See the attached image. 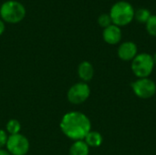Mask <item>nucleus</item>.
I'll list each match as a JSON object with an SVG mask.
<instances>
[{
    "mask_svg": "<svg viewBox=\"0 0 156 155\" xmlns=\"http://www.w3.org/2000/svg\"><path fill=\"white\" fill-rule=\"evenodd\" d=\"M5 147L11 155H26L29 151L30 143L26 136L18 133L8 136Z\"/></svg>",
    "mask_w": 156,
    "mask_h": 155,
    "instance_id": "nucleus-5",
    "label": "nucleus"
},
{
    "mask_svg": "<svg viewBox=\"0 0 156 155\" xmlns=\"http://www.w3.org/2000/svg\"><path fill=\"white\" fill-rule=\"evenodd\" d=\"M103 40L110 45H116L122 39V30L121 27L112 24L111 26L105 27L102 32Z\"/></svg>",
    "mask_w": 156,
    "mask_h": 155,
    "instance_id": "nucleus-9",
    "label": "nucleus"
},
{
    "mask_svg": "<svg viewBox=\"0 0 156 155\" xmlns=\"http://www.w3.org/2000/svg\"><path fill=\"white\" fill-rule=\"evenodd\" d=\"M27 10L25 5L16 0L5 1L0 5V18L8 24L20 23L26 16Z\"/></svg>",
    "mask_w": 156,
    "mask_h": 155,
    "instance_id": "nucleus-2",
    "label": "nucleus"
},
{
    "mask_svg": "<svg viewBox=\"0 0 156 155\" xmlns=\"http://www.w3.org/2000/svg\"><path fill=\"white\" fill-rule=\"evenodd\" d=\"M132 89L138 98L146 100L154 96L156 92V84L154 80L148 78L138 79L133 82Z\"/></svg>",
    "mask_w": 156,
    "mask_h": 155,
    "instance_id": "nucleus-7",
    "label": "nucleus"
},
{
    "mask_svg": "<svg viewBox=\"0 0 156 155\" xmlns=\"http://www.w3.org/2000/svg\"><path fill=\"white\" fill-rule=\"evenodd\" d=\"M98 24L103 28L111 26L112 24V21L110 14H101L98 17Z\"/></svg>",
    "mask_w": 156,
    "mask_h": 155,
    "instance_id": "nucleus-16",
    "label": "nucleus"
},
{
    "mask_svg": "<svg viewBox=\"0 0 156 155\" xmlns=\"http://www.w3.org/2000/svg\"><path fill=\"white\" fill-rule=\"evenodd\" d=\"M7 139H8V136H7L6 132L4 130H0V149H3L4 147H5Z\"/></svg>",
    "mask_w": 156,
    "mask_h": 155,
    "instance_id": "nucleus-17",
    "label": "nucleus"
},
{
    "mask_svg": "<svg viewBox=\"0 0 156 155\" xmlns=\"http://www.w3.org/2000/svg\"><path fill=\"white\" fill-rule=\"evenodd\" d=\"M87 145L89 147H99L101 145L103 138L101 136V134L99 132H95V131H90L85 137V139L83 140Z\"/></svg>",
    "mask_w": 156,
    "mask_h": 155,
    "instance_id": "nucleus-12",
    "label": "nucleus"
},
{
    "mask_svg": "<svg viewBox=\"0 0 156 155\" xmlns=\"http://www.w3.org/2000/svg\"><path fill=\"white\" fill-rule=\"evenodd\" d=\"M145 24L147 32L151 36L156 37V15H152Z\"/></svg>",
    "mask_w": 156,
    "mask_h": 155,
    "instance_id": "nucleus-15",
    "label": "nucleus"
},
{
    "mask_svg": "<svg viewBox=\"0 0 156 155\" xmlns=\"http://www.w3.org/2000/svg\"><path fill=\"white\" fill-rule=\"evenodd\" d=\"M134 8L127 1H119L115 3L111 10L110 16L112 24L118 26H123L130 24L134 18Z\"/></svg>",
    "mask_w": 156,
    "mask_h": 155,
    "instance_id": "nucleus-3",
    "label": "nucleus"
},
{
    "mask_svg": "<svg viewBox=\"0 0 156 155\" xmlns=\"http://www.w3.org/2000/svg\"><path fill=\"white\" fill-rule=\"evenodd\" d=\"M0 155H11L7 150H5V149H0Z\"/></svg>",
    "mask_w": 156,
    "mask_h": 155,
    "instance_id": "nucleus-19",
    "label": "nucleus"
},
{
    "mask_svg": "<svg viewBox=\"0 0 156 155\" xmlns=\"http://www.w3.org/2000/svg\"><path fill=\"white\" fill-rule=\"evenodd\" d=\"M59 127L69 139L82 141L91 131V122L87 115L80 111H69L63 115Z\"/></svg>",
    "mask_w": 156,
    "mask_h": 155,
    "instance_id": "nucleus-1",
    "label": "nucleus"
},
{
    "mask_svg": "<svg viewBox=\"0 0 156 155\" xmlns=\"http://www.w3.org/2000/svg\"><path fill=\"white\" fill-rule=\"evenodd\" d=\"M78 76L82 80V82L87 83L91 80L94 76V68L92 64L89 61H82L78 66Z\"/></svg>",
    "mask_w": 156,
    "mask_h": 155,
    "instance_id": "nucleus-10",
    "label": "nucleus"
},
{
    "mask_svg": "<svg viewBox=\"0 0 156 155\" xmlns=\"http://www.w3.org/2000/svg\"><path fill=\"white\" fill-rule=\"evenodd\" d=\"M138 48L135 43L132 41H126L122 43L118 48V57L123 61L133 60L137 56Z\"/></svg>",
    "mask_w": 156,
    "mask_h": 155,
    "instance_id": "nucleus-8",
    "label": "nucleus"
},
{
    "mask_svg": "<svg viewBox=\"0 0 156 155\" xmlns=\"http://www.w3.org/2000/svg\"><path fill=\"white\" fill-rule=\"evenodd\" d=\"M21 131V123L16 119H11L7 122L5 125V132L10 135L18 134Z\"/></svg>",
    "mask_w": 156,
    "mask_h": 155,
    "instance_id": "nucleus-13",
    "label": "nucleus"
},
{
    "mask_svg": "<svg viewBox=\"0 0 156 155\" xmlns=\"http://www.w3.org/2000/svg\"><path fill=\"white\" fill-rule=\"evenodd\" d=\"M90 95V86L85 82H78L72 85L67 93L68 100L74 105H80L85 102Z\"/></svg>",
    "mask_w": 156,
    "mask_h": 155,
    "instance_id": "nucleus-6",
    "label": "nucleus"
},
{
    "mask_svg": "<svg viewBox=\"0 0 156 155\" xmlns=\"http://www.w3.org/2000/svg\"><path fill=\"white\" fill-rule=\"evenodd\" d=\"M5 30V22L0 18V37L4 34Z\"/></svg>",
    "mask_w": 156,
    "mask_h": 155,
    "instance_id": "nucleus-18",
    "label": "nucleus"
},
{
    "mask_svg": "<svg viewBox=\"0 0 156 155\" xmlns=\"http://www.w3.org/2000/svg\"><path fill=\"white\" fill-rule=\"evenodd\" d=\"M90 153V147L87 145V143L82 141H76L72 143V145L69 148V155H89Z\"/></svg>",
    "mask_w": 156,
    "mask_h": 155,
    "instance_id": "nucleus-11",
    "label": "nucleus"
},
{
    "mask_svg": "<svg viewBox=\"0 0 156 155\" xmlns=\"http://www.w3.org/2000/svg\"><path fill=\"white\" fill-rule=\"evenodd\" d=\"M153 59H154V66H156V52L154 53V55L153 56Z\"/></svg>",
    "mask_w": 156,
    "mask_h": 155,
    "instance_id": "nucleus-20",
    "label": "nucleus"
},
{
    "mask_svg": "<svg viewBox=\"0 0 156 155\" xmlns=\"http://www.w3.org/2000/svg\"><path fill=\"white\" fill-rule=\"evenodd\" d=\"M151 16L152 15H151L150 10L147 9V8H144V7L138 8L135 11V14H134V17L140 23H146Z\"/></svg>",
    "mask_w": 156,
    "mask_h": 155,
    "instance_id": "nucleus-14",
    "label": "nucleus"
},
{
    "mask_svg": "<svg viewBox=\"0 0 156 155\" xmlns=\"http://www.w3.org/2000/svg\"><path fill=\"white\" fill-rule=\"evenodd\" d=\"M154 68L153 56L148 53L137 54L132 60V70L138 79L148 78Z\"/></svg>",
    "mask_w": 156,
    "mask_h": 155,
    "instance_id": "nucleus-4",
    "label": "nucleus"
}]
</instances>
